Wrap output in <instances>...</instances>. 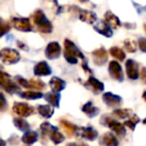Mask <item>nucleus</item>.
<instances>
[{
  "mask_svg": "<svg viewBox=\"0 0 146 146\" xmlns=\"http://www.w3.org/2000/svg\"><path fill=\"white\" fill-rule=\"evenodd\" d=\"M80 2H82V3H85V2H87L88 0H79Z\"/></svg>",
  "mask_w": 146,
  "mask_h": 146,
  "instance_id": "nucleus-34",
  "label": "nucleus"
},
{
  "mask_svg": "<svg viewBox=\"0 0 146 146\" xmlns=\"http://www.w3.org/2000/svg\"><path fill=\"white\" fill-rule=\"evenodd\" d=\"M143 98L145 99V101H146V91L143 92Z\"/></svg>",
  "mask_w": 146,
  "mask_h": 146,
  "instance_id": "nucleus-32",
  "label": "nucleus"
},
{
  "mask_svg": "<svg viewBox=\"0 0 146 146\" xmlns=\"http://www.w3.org/2000/svg\"><path fill=\"white\" fill-rule=\"evenodd\" d=\"M0 59L5 64H15L20 60V55L15 49L4 48L0 51Z\"/></svg>",
  "mask_w": 146,
  "mask_h": 146,
  "instance_id": "nucleus-3",
  "label": "nucleus"
},
{
  "mask_svg": "<svg viewBox=\"0 0 146 146\" xmlns=\"http://www.w3.org/2000/svg\"><path fill=\"white\" fill-rule=\"evenodd\" d=\"M82 67H83V69H85L86 70V72H89V73H91V69L89 68V67H88V65H87V63H83V64H82Z\"/></svg>",
  "mask_w": 146,
  "mask_h": 146,
  "instance_id": "nucleus-31",
  "label": "nucleus"
},
{
  "mask_svg": "<svg viewBox=\"0 0 146 146\" xmlns=\"http://www.w3.org/2000/svg\"><path fill=\"white\" fill-rule=\"evenodd\" d=\"M82 109H83V111L85 112V113H87L88 115H90V116H94L98 112L97 108L94 107V106L92 105V102H88V103H86L85 105L83 106Z\"/></svg>",
  "mask_w": 146,
  "mask_h": 146,
  "instance_id": "nucleus-22",
  "label": "nucleus"
},
{
  "mask_svg": "<svg viewBox=\"0 0 146 146\" xmlns=\"http://www.w3.org/2000/svg\"><path fill=\"white\" fill-rule=\"evenodd\" d=\"M12 82L13 81H11L10 76H9L7 73L0 71V86H1V87L6 90Z\"/></svg>",
  "mask_w": 146,
  "mask_h": 146,
  "instance_id": "nucleus-18",
  "label": "nucleus"
},
{
  "mask_svg": "<svg viewBox=\"0 0 146 146\" xmlns=\"http://www.w3.org/2000/svg\"><path fill=\"white\" fill-rule=\"evenodd\" d=\"M15 79H16V81L18 82V84L20 86H22V87H25V88H29L28 81H27L26 79H24L23 77H21V76H16V77H15Z\"/></svg>",
  "mask_w": 146,
  "mask_h": 146,
  "instance_id": "nucleus-26",
  "label": "nucleus"
},
{
  "mask_svg": "<svg viewBox=\"0 0 146 146\" xmlns=\"http://www.w3.org/2000/svg\"><path fill=\"white\" fill-rule=\"evenodd\" d=\"M109 53L110 55H112L113 57H115L116 59H118L119 61H123L124 59H125V53H124V51L122 50V49L118 48V47H111L109 50Z\"/></svg>",
  "mask_w": 146,
  "mask_h": 146,
  "instance_id": "nucleus-19",
  "label": "nucleus"
},
{
  "mask_svg": "<svg viewBox=\"0 0 146 146\" xmlns=\"http://www.w3.org/2000/svg\"><path fill=\"white\" fill-rule=\"evenodd\" d=\"M13 26L19 31L23 32H30L32 31V26H31L30 20L28 18H13L12 19Z\"/></svg>",
  "mask_w": 146,
  "mask_h": 146,
  "instance_id": "nucleus-9",
  "label": "nucleus"
},
{
  "mask_svg": "<svg viewBox=\"0 0 146 146\" xmlns=\"http://www.w3.org/2000/svg\"><path fill=\"white\" fill-rule=\"evenodd\" d=\"M64 57L70 64H76L78 58L84 59V54L78 49V47L69 39L64 40Z\"/></svg>",
  "mask_w": 146,
  "mask_h": 146,
  "instance_id": "nucleus-1",
  "label": "nucleus"
},
{
  "mask_svg": "<svg viewBox=\"0 0 146 146\" xmlns=\"http://www.w3.org/2000/svg\"><path fill=\"white\" fill-rule=\"evenodd\" d=\"M6 106V99L2 93H0V108H3Z\"/></svg>",
  "mask_w": 146,
  "mask_h": 146,
  "instance_id": "nucleus-30",
  "label": "nucleus"
},
{
  "mask_svg": "<svg viewBox=\"0 0 146 146\" xmlns=\"http://www.w3.org/2000/svg\"><path fill=\"white\" fill-rule=\"evenodd\" d=\"M108 72H109V75L111 76V78H113L114 80H117V81L121 82L124 79V74L122 68L120 66V64L117 61H111L108 65Z\"/></svg>",
  "mask_w": 146,
  "mask_h": 146,
  "instance_id": "nucleus-4",
  "label": "nucleus"
},
{
  "mask_svg": "<svg viewBox=\"0 0 146 146\" xmlns=\"http://www.w3.org/2000/svg\"><path fill=\"white\" fill-rule=\"evenodd\" d=\"M39 112H40V114H42L43 116H45V117H49V116H51L52 115V113H53V110H52V108L50 107V106H48V105H41V106H39Z\"/></svg>",
  "mask_w": 146,
  "mask_h": 146,
  "instance_id": "nucleus-25",
  "label": "nucleus"
},
{
  "mask_svg": "<svg viewBox=\"0 0 146 146\" xmlns=\"http://www.w3.org/2000/svg\"><path fill=\"white\" fill-rule=\"evenodd\" d=\"M10 30V24L4 21L2 18H0V37L6 34Z\"/></svg>",
  "mask_w": 146,
  "mask_h": 146,
  "instance_id": "nucleus-24",
  "label": "nucleus"
},
{
  "mask_svg": "<svg viewBox=\"0 0 146 146\" xmlns=\"http://www.w3.org/2000/svg\"><path fill=\"white\" fill-rule=\"evenodd\" d=\"M84 86L87 89L91 90L94 94H99L104 90V84L98 79H96L95 77H93V76H90L88 78L87 81L84 83Z\"/></svg>",
  "mask_w": 146,
  "mask_h": 146,
  "instance_id": "nucleus-6",
  "label": "nucleus"
},
{
  "mask_svg": "<svg viewBox=\"0 0 146 146\" xmlns=\"http://www.w3.org/2000/svg\"><path fill=\"white\" fill-rule=\"evenodd\" d=\"M20 96L26 99H38V98L42 97V94L40 92H35V91H25L20 93Z\"/></svg>",
  "mask_w": 146,
  "mask_h": 146,
  "instance_id": "nucleus-20",
  "label": "nucleus"
},
{
  "mask_svg": "<svg viewBox=\"0 0 146 146\" xmlns=\"http://www.w3.org/2000/svg\"><path fill=\"white\" fill-rule=\"evenodd\" d=\"M14 110L20 115H28L32 112V108L24 103H16L14 105Z\"/></svg>",
  "mask_w": 146,
  "mask_h": 146,
  "instance_id": "nucleus-16",
  "label": "nucleus"
},
{
  "mask_svg": "<svg viewBox=\"0 0 146 146\" xmlns=\"http://www.w3.org/2000/svg\"><path fill=\"white\" fill-rule=\"evenodd\" d=\"M94 29L97 31L99 34H102L105 37H111L113 35V31L107 25V23L103 20H100L96 25H94Z\"/></svg>",
  "mask_w": 146,
  "mask_h": 146,
  "instance_id": "nucleus-13",
  "label": "nucleus"
},
{
  "mask_svg": "<svg viewBox=\"0 0 146 146\" xmlns=\"http://www.w3.org/2000/svg\"><path fill=\"white\" fill-rule=\"evenodd\" d=\"M33 21L37 26L38 30L42 33H51L52 32V24L48 20L44 12L41 10H37L33 15Z\"/></svg>",
  "mask_w": 146,
  "mask_h": 146,
  "instance_id": "nucleus-2",
  "label": "nucleus"
},
{
  "mask_svg": "<svg viewBox=\"0 0 146 146\" xmlns=\"http://www.w3.org/2000/svg\"><path fill=\"white\" fill-rule=\"evenodd\" d=\"M102 98H103V101L105 102L108 106H111V107L120 105V103H121V101H122V98L120 97V96L111 93V92H106V93H104Z\"/></svg>",
  "mask_w": 146,
  "mask_h": 146,
  "instance_id": "nucleus-11",
  "label": "nucleus"
},
{
  "mask_svg": "<svg viewBox=\"0 0 146 146\" xmlns=\"http://www.w3.org/2000/svg\"><path fill=\"white\" fill-rule=\"evenodd\" d=\"M61 53V47L58 42L56 41H52L47 45L46 49H45V56L48 59H56L60 56Z\"/></svg>",
  "mask_w": 146,
  "mask_h": 146,
  "instance_id": "nucleus-7",
  "label": "nucleus"
},
{
  "mask_svg": "<svg viewBox=\"0 0 146 146\" xmlns=\"http://www.w3.org/2000/svg\"><path fill=\"white\" fill-rule=\"evenodd\" d=\"M44 98L46 99V101H48L49 103H51L54 106H59V101H60V94L56 93V92H48L44 95Z\"/></svg>",
  "mask_w": 146,
  "mask_h": 146,
  "instance_id": "nucleus-17",
  "label": "nucleus"
},
{
  "mask_svg": "<svg viewBox=\"0 0 146 146\" xmlns=\"http://www.w3.org/2000/svg\"><path fill=\"white\" fill-rule=\"evenodd\" d=\"M49 85H50L51 89H52L53 92H56V93H59L60 91H62L63 89L66 86V82L63 79L58 77H52L51 80L49 81Z\"/></svg>",
  "mask_w": 146,
  "mask_h": 146,
  "instance_id": "nucleus-15",
  "label": "nucleus"
},
{
  "mask_svg": "<svg viewBox=\"0 0 146 146\" xmlns=\"http://www.w3.org/2000/svg\"><path fill=\"white\" fill-rule=\"evenodd\" d=\"M51 72H52L51 67L45 61H41V62L37 63L34 67V74L36 76H47L51 74Z\"/></svg>",
  "mask_w": 146,
  "mask_h": 146,
  "instance_id": "nucleus-10",
  "label": "nucleus"
},
{
  "mask_svg": "<svg viewBox=\"0 0 146 146\" xmlns=\"http://www.w3.org/2000/svg\"><path fill=\"white\" fill-rule=\"evenodd\" d=\"M125 69L129 79L136 80L139 78V66L138 63L133 59H128L125 63Z\"/></svg>",
  "mask_w": 146,
  "mask_h": 146,
  "instance_id": "nucleus-5",
  "label": "nucleus"
},
{
  "mask_svg": "<svg viewBox=\"0 0 146 146\" xmlns=\"http://www.w3.org/2000/svg\"><path fill=\"white\" fill-rule=\"evenodd\" d=\"M144 122H145V123H146V120H145V121H144Z\"/></svg>",
  "mask_w": 146,
  "mask_h": 146,
  "instance_id": "nucleus-35",
  "label": "nucleus"
},
{
  "mask_svg": "<svg viewBox=\"0 0 146 146\" xmlns=\"http://www.w3.org/2000/svg\"><path fill=\"white\" fill-rule=\"evenodd\" d=\"M114 114H116V115H118V116H121V117H124V116L128 115V110H126V109L116 110V111L114 112Z\"/></svg>",
  "mask_w": 146,
  "mask_h": 146,
  "instance_id": "nucleus-29",
  "label": "nucleus"
},
{
  "mask_svg": "<svg viewBox=\"0 0 146 146\" xmlns=\"http://www.w3.org/2000/svg\"><path fill=\"white\" fill-rule=\"evenodd\" d=\"M104 21L107 23V25L111 29H116L121 26V22H120L119 18L116 15H114L111 11L105 12V14H104Z\"/></svg>",
  "mask_w": 146,
  "mask_h": 146,
  "instance_id": "nucleus-12",
  "label": "nucleus"
},
{
  "mask_svg": "<svg viewBox=\"0 0 146 146\" xmlns=\"http://www.w3.org/2000/svg\"><path fill=\"white\" fill-rule=\"evenodd\" d=\"M139 76H140V79H141L142 83L146 84V68L145 67H142L141 71L139 72Z\"/></svg>",
  "mask_w": 146,
  "mask_h": 146,
  "instance_id": "nucleus-28",
  "label": "nucleus"
},
{
  "mask_svg": "<svg viewBox=\"0 0 146 146\" xmlns=\"http://www.w3.org/2000/svg\"><path fill=\"white\" fill-rule=\"evenodd\" d=\"M29 83V88H33V89H37V90H40V89H44L45 88V83L40 80H30L28 81Z\"/></svg>",
  "mask_w": 146,
  "mask_h": 146,
  "instance_id": "nucleus-23",
  "label": "nucleus"
},
{
  "mask_svg": "<svg viewBox=\"0 0 146 146\" xmlns=\"http://www.w3.org/2000/svg\"><path fill=\"white\" fill-rule=\"evenodd\" d=\"M138 45H139V49L142 52L146 53V38H140L138 40Z\"/></svg>",
  "mask_w": 146,
  "mask_h": 146,
  "instance_id": "nucleus-27",
  "label": "nucleus"
},
{
  "mask_svg": "<svg viewBox=\"0 0 146 146\" xmlns=\"http://www.w3.org/2000/svg\"><path fill=\"white\" fill-rule=\"evenodd\" d=\"M143 28H144V31H145V33H146V23H144L143 24Z\"/></svg>",
  "mask_w": 146,
  "mask_h": 146,
  "instance_id": "nucleus-33",
  "label": "nucleus"
},
{
  "mask_svg": "<svg viewBox=\"0 0 146 146\" xmlns=\"http://www.w3.org/2000/svg\"><path fill=\"white\" fill-rule=\"evenodd\" d=\"M107 59H108L107 51L103 47L96 49V50H94L92 52V60H93V62L96 65L102 66V65H104L107 62Z\"/></svg>",
  "mask_w": 146,
  "mask_h": 146,
  "instance_id": "nucleus-8",
  "label": "nucleus"
},
{
  "mask_svg": "<svg viewBox=\"0 0 146 146\" xmlns=\"http://www.w3.org/2000/svg\"><path fill=\"white\" fill-rule=\"evenodd\" d=\"M124 48L126 49V51L128 52H135L137 50V44L134 40H131V39H126L124 41Z\"/></svg>",
  "mask_w": 146,
  "mask_h": 146,
  "instance_id": "nucleus-21",
  "label": "nucleus"
},
{
  "mask_svg": "<svg viewBox=\"0 0 146 146\" xmlns=\"http://www.w3.org/2000/svg\"><path fill=\"white\" fill-rule=\"evenodd\" d=\"M79 19L82 22L88 23V24H93L97 20V16L94 12L89 10H79Z\"/></svg>",
  "mask_w": 146,
  "mask_h": 146,
  "instance_id": "nucleus-14",
  "label": "nucleus"
}]
</instances>
